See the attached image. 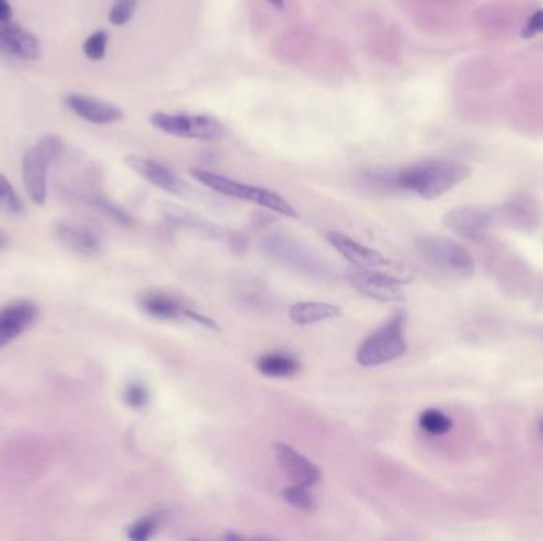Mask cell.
Wrapping results in <instances>:
<instances>
[{"mask_svg":"<svg viewBox=\"0 0 543 541\" xmlns=\"http://www.w3.org/2000/svg\"><path fill=\"white\" fill-rule=\"evenodd\" d=\"M258 368L262 375L273 377V378H284L291 377L299 370V362L291 357L290 355L273 353V355H262L258 361Z\"/></svg>","mask_w":543,"mask_h":541,"instance_id":"cell-19","label":"cell"},{"mask_svg":"<svg viewBox=\"0 0 543 541\" xmlns=\"http://www.w3.org/2000/svg\"><path fill=\"white\" fill-rule=\"evenodd\" d=\"M38 316L34 303L16 302L0 310V349L12 342L13 338L21 335L26 329L36 323Z\"/></svg>","mask_w":543,"mask_h":541,"instance_id":"cell-14","label":"cell"},{"mask_svg":"<svg viewBox=\"0 0 543 541\" xmlns=\"http://www.w3.org/2000/svg\"><path fill=\"white\" fill-rule=\"evenodd\" d=\"M261 248L266 258L284 269L307 277L325 278L327 275L323 259L318 258L310 248L286 235H271L261 243Z\"/></svg>","mask_w":543,"mask_h":541,"instance_id":"cell-5","label":"cell"},{"mask_svg":"<svg viewBox=\"0 0 543 541\" xmlns=\"http://www.w3.org/2000/svg\"><path fill=\"white\" fill-rule=\"evenodd\" d=\"M543 32V10H538V12L532 15L527 25L523 29V37L526 38H531V37L538 36Z\"/></svg>","mask_w":543,"mask_h":541,"instance_id":"cell-28","label":"cell"},{"mask_svg":"<svg viewBox=\"0 0 543 541\" xmlns=\"http://www.w3.org/2000/svg\"><path fill=\"white\" fill-rule=\"evenodd\" d=\"M404 313L394 314L387 324L368 335L357 348V359L362 367H378L402 357L407 351Z\"/></svg>","mask_w":543,"mask_h":541,"instance_id":"cell-4","label":"cell"},{"mask_svg":"<svg viewBox=\"0 0 543 541\" xmlns=\"http://www.w3.org/2000/svg\"><path fill=\"white\" fill-rule=\"evenodd\" d=\"M67 109L72 110L73 113L80 116L81 120L92 122V124H113L124 118L122 110L118 109L113 103L105 102L96 97L70 92L64 97Z\"/></svg>","mask_w":543,"mask_h":541,"instance_id":"cell-11","label":"cell"},{"mask_svg":"<svg viewBox=\"0 0 543 541\" xmlns=\"http://www.w3.org/2000/svg\"><path fill=\"white\" fill-rule=\"evenodd\" d=\"M469 169L454 161H426L404 169L372 174L381 186L402 189L422 199H437L469 176Z\"/></svg>","mask_w":543,"mask_h":541,"instance_id":"cell-1","label":"cell"},{"mask_svg":"<svg viewBox=\"0 0 543 541\" xmlns=\"http://www.w3.org/2000/svg\"><path fill=\"white\" fill-rule=\"evenodd\" d=\"M92 204L96 205L99 210L103 211V213H107L109 217H113L115 221L121 224H129L131 223V217H127L126 211L121 210L118 208L116 205L112 204L109 200L105 199H94Z\"/></svg>","mask_w":543,"mask_h":541,"instance_id":"cell-27","label":"cell"},{"mask_svg":"<svg viewBox=\"0 0 543 541\" xmlns=\"http://www.w3.org/2000/svg\"><path fill=\"white\" fill-rule=\"evenodd\" d=\"M4 30L10 56L25 60H37L40 58V42L32 32L12 21L4 23Z\"/></svg>","mask_w":543,"mask_h":541,"instance_id":"cell-16","label":"cell"},{"mask_svg":"<svg viewBox=\"0 0 543 541\" xmlns=\"http://www.w3.org/2000/svg\"><path fill=\"white\" fill-rule=\"evenodd\" d=\"M351 286L368 299L378 302H399L402 294V280L391 273L368 269H355L348 273Z\"/></svg>","mask_w":543,"mask_h":541,"instance_id":"cell-7","label":"cell"},{"mask_svg":"<svg viewBox=\"0 0 543 541\" xmlns=\"http://www.w3.org/2000/svg\"><path fill=\"white\" fill-rule=\"evenodd\" d=\"M327 240L332 247L337 249L346 260L357 265V269H368V270H381L391 265L385 256L372 248L364 247L361 243L353 240L350 237L338 232H331L327 235Z\"/></svg>","mask_w":543,"mask_h":541,"instance_id":"cell-13","label":"cell"},{"mask_svg":"<svg viewBox=\"0 0 543 541\" xmlns=\"http://www.w3.org/2000/svg\"><path fill=\"white\" fill-rule=\"evenodd\" d=\"M55 234L58 240L79 256H96L102 249V240L92 228L75 223L56 224Z\"/></svg>","mask_w":543,"mask_h":541,"instance_id":"cell-15","label":"cell"},{"mask_svg":"<svg viewBox=\"0 0 543 541\" xmlns=\"http://www.w3.org/2000/svg\"><path fill=\"white\" fill-rule=\"evenodd\" d=\"M48 157L37 148L36 144L30 146L23 156V180L29 199L37 205H45L47 202V174L48 165H51Z\"/></svg>","mask_w":543,"mask_h":541,"instance_id":"cell-12","label":"cell"},{"mask_svg":"<svg viewBox=\"0 0 543 541\" xmlns=\"http://www.w3.org/2000/svg\"><path fill=\"white\" fill-rule=\"evenodd\" d=\"M150 400V392L140 381H133L124 389V402L131 408H144Z\"/></svg>","mask_w":543,"mask_h":541,"instance_id":"cell-26","label":"cell"},{"mask_svg":"<svg viewBox=\"0 0 543 541\" xmlns=\"http://www.w3.org/2000/svg\"><path fill=\"white\" fill-rule=\"evenodd\" d=\"M420 258L441 275L448 278H469L475 271V264L464 247L445 237H422L417 241Z\"/></svg>","mask_w":543,"mask_h":541,"instance_id":"cell-3","label":"cell"},{"mask_svg":"<svg viewBox=\"0 0 543 541\" xmlns=\"http://www.w3.org/2000/svg\"><path fill=\"white\" fill-rule=\"evenodd\" d=\"M139 0H115L110 8L109 21L113 26H124L133 19Z\"/></svg>","mask_w":543,"mask_h":541,"instance_id":"cell-25","label":"cell"},{"mask_svg":"<svg viewBox=\"0 0 543 541\" xmlns=\"http://www.w3.org/2000/svg\"><path fill=\"white\" fill-rule=\"evenodd\" d=\"M191 176H193L194 180L199 181L200 185H204V186L215 191V193L223 194L228 197L253 202V204L261 205L267 210L275 211V213L283 215V217H297V211L293 208V205L288 200L283 199L275 191L266 189V187L245 185L240 181L232 180L229 176L208 172V170L193 169L191 170Z\"/></svg>","mask_w":543,"mask_h":541,"instance_id":"cell-2","label":"cell"},{"mask_svg":"<svg viewBox=\"0 0 543 541\" xmlns=\"http://www.w3.org/2000/svg\"><path fill=\"white\" fill-rule=\"evenodd\" d=\"M25 202L21 200L5 175L0 174V213L8 217H21L25 215Z\"/></svg>","mask_w":543,"mask_h":541,"instance_id":"cell-20","label":"cell"},{"mask_svg":"<svg viewBox=\"0 0 543 541\" xmlns=\"http://www.w3.org/2000/svg\"><path fill=\"white\" fill-rule=\"evenodd\" d=\"M273 448L280 469L293 484L312 487L320 482V469L310 459L284 443H275Z\"/></svg>","mask_w":543,"mask_h":541,"instance_id":"cell-10","label":"cell"},{"mask_svg":"<svg viewBox=\"0 0 543 541\" xmlns=\"http://www.w3.org/2000/svg\"><path fill=\"white\" fill-rule=\"evenodd\" d=\"M271 5L275 6L277 10H283L284 8V0H267Z\"/></svg>","mask_w":543,"mask_h":541,"instance_id":"cell-30","label":"cell"},{"mask_svg":"<svg viewBox=\"0 0 543 541\" xmlns=\"http://www.w3.org/2000/svg\"><path fill=\"white\" fill-rule=\"evenodd\" d=\"M126 164L129 165V169H133L135 174L145 178L153 186L159 187L165 193L174 194V196L185 197V199L191 197L194 194L186 181L181 180L174 170L169 169L164 164L142 156H127Z\"/></svg>","mask_w":543,"mask_h":541,"instance_id":"cell-9","label":"cell"},{"mask_svg":"<svg viewBox=\"0 0 543 541\" xmlns=\"http://www.w3.org/2000/svg\"><path fill=\"white\" fill-rule=\"evenodd\" d=\"M150 122L157 131L178 139L217 142L223 139L226 133L223 122L210 114H174L156 111L151 114Z\"/></svg>","mask_w":543,"mask_h":541,"instance_id":"cell-6","label":"cell"},{"mask_svg":"<svg viewBox=\"0 0 543 541\" xmlns=\"http://www.w3.org/2000/svg\"><path fill=\"white\" fill-rule=\"evenodd\" d=\"M159 521H161V514L144 516L129 527L127 536L133 541L150 540L151 536H154L157 527H159Z\"/></svg>","mask_w":543,"mask_h":541,"instance_id":"cell-24","label":"cell"},{"mask_svg":"<svg viewBox=\"0 0 543 541\" xmlns=\"http://www.w3.org/2000/svg\"><path fill=\"white\" fill-rule=\"evenodd\" d=\"M283 497L291 506H294L301 512L312 513L316 508V502L312 493L308 491V487L293 484L288 489H284Z\"/></svg>","mask_w":543,"mask_h":541,"instance_id":"cell-22","label":"cell"},{"mask_svg":"<svg viewBox=\"0 0 543 541\" xmlns=\"http://www.w3.org/2000/svg\"><path fill=\"white\" fill-rule=\"evenodd\" d=\"M6 247V237L0 232V249Z\"/></svg>","mask_w":543,"mask_h":541,"instance_id":"cell-31","label":"cell"},{"mask_svg":"<svg viewBox=\"0 0 543 541\" xmlns=\"http://www.w3.org/2000/svg\"><path fill=\"white\" fill-rule=\"evenodd\" d=\"M140 307L157 319H176L185 313V310L176 303L169 295L163 292H150L140 299Z\"/></svg>","mask_w":543,"mask_h":541,"instance_id":"cell-18","label":"cell"},{"mask_svg":"<svg viewBox=\"0 0 543 541\" xmlns=\"http://www.w3.org/2000/svg\"><path fill=\"white\" fill-rule=\"evenodd\" d=\"M493 213L478 207H458L443 217V224L448 230L471 241L484 240L493 228Z\"/></svg>","mask_w":543,"mask_h":541,"instance_id":"cell-8","label":"cell"},{"mask_svg":"<svg viewBox=\"0 0 543 541\" xmlns=\"http://www.w3.org/2000/svg\"><path fill=\"white\" fill-rule=\"evenodd\" d=\"M420 428L431 435H443L452 430V421L439 409H426L420 416Z\"/></svg>","mask_w":543,"mask_h":541,"instance_id":"cell-21","label":"cell"},{"mask_svg":"<svg viewBox=\"0 0 543 541\" xmlns=\"http://www.w3.org/2000/svg\"><path fill=\"white\" fill-rule=\"evenodd\" d=\"M342 310L337 305L325 302H299L290 308V318L293 323L301 325L314 324L326 319L338 318Z\"/></svg>","mask_w":543,"mask_h":541,"instance_id":"cell-17","label":"cell"},{"mask_svg":"<svg viewBox=\"0 0 543 541\" xmlns=\"http://www.w3.org/2000/svg\"><path fill=\"white\" fill-rule=\"evenodd\" d=\"M107 45H109L107 30H96L83 43V53L90 60L103 59L107 55Z\"/></svg>","mask_w":543,"mask_h":541,"instance_id":"cell-23","label":"cell"},{"mask_svg":"<svg viewBox=\"0 0 543 541\" xmlns=\"http://www.w3.org/2000/svg\"><path fill=\"white\" fill-rule=\"evenodd\" d=\"M13 8L8 0H0V23L12 21Z\"/></svg>","mask_w":543,"mask_h":541,"instance_id":"cell-29","label":"cell"}]
</instances>
